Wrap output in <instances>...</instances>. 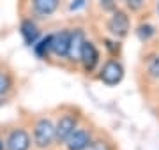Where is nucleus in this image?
<instances>
[{"instance_id": "nucleus-6", "label": "nucleus", "mask_w": 159, "mask_h": 150, "mask_svg": "<svg viewBox=\"0 0 159 150\" xmlns=\"http://www.w3.org/2000/svg\"><path fill=\"white\" fill-rule=\"evenodd\" d=\"M90 143H92L90 133H89L87 129H80L78 127V129L67 138L66 147H67V150H89Z\"/></svg>"}, {"instance_id": "nucleus-15", "label": "nucleus", "mask_w": 159, "mask_h": 150, "mask_svg": "<svg viewBox=\"0 0 159 150\" xmlns=\"http://www.w3.org/2000/svg\"><path fill=\"white\" fill-rule=\"evenodd\" d=\"M147 71H148V76H150V78L159 80V55H156L154 58H150Z\"/></svg>"}, {"instance_id": "nucleus-20", "label": "nucleus", "mask_w": 159, "mask_h": 150, "mask_svg": "<svg viewBox=\"0 0 159 150\" xmlns=\"http://www.w3.org/2000/svg\"><path fill=\"white\" fill-rule=\"evenodd\" d=\"M0 150H4V143L2 141H0Z\"/></svg>"}, {"instance_id": "nucleus-8", "label": "nucleus", "mask_w": 159, "mask_h": 150, "mask_svg": "<svg viewBox=\"0 0 159 150\" xmlns=\"http://www.w3.org/2000/svg\"><path fill=\"white\" fill-rule=\"evenodd\" d=\"M80 62L83 64V67H85L87 73H92V71L96 69V65L99 64V51H97V48L94 46V42L85 41L83 50H81Z\"/></svg>"}, {"instance_id": "nucleus-2", "label": "nucleus", "mask_w": 159, "mask_h": 150, "mask_svg": "<svg viewBox=\"0 0 159 150\" xmlns=\"http://www.w3.org/2000/svg\"><path fill=\"white\" fill-rule=\"evenodd\" d=\"M99 78L108 87L119 85L120 81H122V78H124V67H122V64L119 60H108V62L102 65Z\"/></svg>"}, {"instance_id": "nucleus-5", "label": "nucleus", "mask_w": 159, "mask_h": 150, "mask_svg": "<svg viewBox=\"0 0 159 150\" xmlns=\"http://www.w3.org/2000/svg\"><path fill=\"white\" fill-rule=\"evenodd\" d=\"M7 150H29L30 148V136L25 129H12L6 141Z\"/></svg>"}, {"instance_id": "nucleus-16", "label": "nucleus", "mask_w": 159, "mask_h": 150, "mask_svg": "<svg viewBox=\"0 0 159 150\" xmlns=\"http://www.w3.org/2000/svg\"><path fill=\"white\" fill-rule=\"evenodd\" d=\"M125 4H127L131 11H140L145 6V0H125Z\"/></svg>"}, {"instance_id": "nucleus-4", "label": "nucleus", "mask_w": 159, "mask_h": 150, "mask_svg": "<svg viewBox=\"0 0 159 150\" xmlns=\"http://www.w3.org/2000/svg\"><path fill=\"white\" fill-rule=\"evenodd\" d=\"M108 30L119 39L125 37L127 32H129V16L124 11H119V9L113 11L111 18L108 20Z\"/></svg>"}, {"instance_id": "nucleus-17", "label": "nucleus", "mask_w": 159, "mask_h": 150, "mask_svg": "<svg viewBox=\"0 0 159 150\" xmlns=\"http://www.w3.org/2000/svg\"><path fill=\"white\" fill-rule=\"evenodd\" d=\"M89 150H111V147L106 141H92Z\"/></svg>"}, {"instance_id": "nucleus-13", "label": "nucleus", "mask_w": 159, "mask_h": 150, "mask_svg": "<svg viewBox=\"0 0 159 150\" xmlns=\"http://www.w3.org/2000/svg\"><path fill=\"white\" fill-rule=\"evenodd\" d=\"M154 34H156V29L148 23H142L136 30V35L140 37V41H143V42H147L150 37H154Z\"/></svg>"}, {"instance_id": "nucleus-12", "label": "nucleus", "mask_w": 159, "mask_h": 150, "mask_svg": "<svg viewBox=\"0 0 159 150\" xmlns=\"http://www.w3.org/2000/svg\"><path fill=\"white\" fill-rule=\"evenodd\" d=\"M51 39H53V34H50V35H46V37H43V39H39L34 44V51H35V55H37L39 58L48 57V53L51 51Z\"/></svg>"}, {"instance_id": "nucleus-14", "label": "nucleus", "mask_w": 159, "mask_h": 150, "mask_svg": "<svg viewBox=\"0 0 159 150\" xmlns=\"http://www.w3.org/2000/svg\"><path fill=\"white\" fill-rule=\"evenodd\" d=\"M12 87V78L7 73H0V95H4L11 90Z\"/></svg>"}, {"instance_id": "nucleus-1", "label": "nucleus", "mask_w": 159, "mask_h": 150, "mask_svg": "<svg viewBox=\"0 0 159 150\" xmlns=\"http://www.w3.org/2000/svg\"><path fill=\"white\" fill-rule=\"evenodd\" d=\"M55 139H57L55 124L50 118H39L34 127V145L39 150H44L50 148Z\"/></svg>"}, {"instance_id": "nucleus-9", "label": "nucleus", "mask_w": 159, "mask_h": 150, "mask_svg": "<svg viewBox=\"0 0 159 150\" xmlns=\"http://www.w3.org/2000/svg\"><path fill=\"white\" fill-rule=\"evenodd\" d=\"M83 44H85V34L81 29H76L71 32V42H69V60H74V62H80V57H81V50H83Z\"/></svg>"}, {"instance_id": "nucleus-21", "label": "nucleus", "mask_w": 159, "mask_h": 150, "mask_svg": "<svg viewBox=\"0 0 159 150\" xmlns=\"http://www.w3.org/2000/svg\"><path fill=\"white\" fill-rule=\"evenodd\" d=\"M157 11H159V4H157Z\"/></svg>"}, {"instance_id": "nucleus-7", "label": "nucleus", "mask_w": 159, "mask_h": 150, "mask_svg": "<svg viewBox=\"0 0 159 150\" xmlns=\"http://www.w3.org/2000/svg\"><path fill=\"white\" fill-rule=\"evenodd\" d=\"M69 42H71V30H62L58 34H53L51 39V51L60 58H67Z\"/></svg>"}, {"instance_id": "nucleus-10", "label": "nucleus", "mask_w": 159, "mask_h": 150, "mask_svg": "<svg viewBox=\"0 0 159 150\" xmlns=\"http://www.w3.org/2000/svg\"><path fill=\"white\" fill-rule=\"evenodd\" d=\"M20 30H21V37H23V41H25V44H29V46H34L41 37L39 29H37V25H35L32 20H25L21 23V29Z\"/></svg>"}, {"instance_id": "nucleus-18", "label": "nucleus", "mask_w": 159, "mask_h": 150, "mask_svg": "<svg viewBox=\"0 0 159 150\" xmlns=\"http://www.w3.org/2000/svg\"><path fill=\"white\" fill-rule=\"evenodd\" d=\"M101 7L104 11L113 12V11H117V2L115 0H101Z\"/></svg>"}, {"instance_id": "nucleus-3", "label": "nucleus", "mask_w": 159, "mask_h": 150, "mask_svg": "<svg viewBox=\"0 0 159 150\" xmlns=\"http://www.w3.org/2000/svg\"><path fill=\"white\" fill-rule=\"evenodd\" d=\"M78 129V118L71 113H66V115L60 117V120L57 122L55 126V131H57V141L58 143H66L67 138Z\"/></svg>"}, {"instance_id": "nucleus-11", "label": "nucleus", "mask_w": 159, "mask_h": 150, "mask_svg": "<svg viewBox=\"0 0 159 150\" xmlns=\"http://www.w3.org/2000/svg\"><path fill=\"white\" fill-rule=\"evenodd\" d=\"M34 11L41 16H51L53 12L57 11L58 7V0H32Z\"/></svg>"}, {"instance_id": "nucleus-19", "label": "nucleus", "mask_w": 159, "mask_h": 150, "mask_svg": "<svg viewBox=\"0 0 159 150\" xmlns=\"http://www.w3.org/2000/svg\"><path fill=\"white\" fill-rule=\"evenodd\" d=\"M87 0H73L71 6H69V11H80L81 7H85Z\"/></svg>"}, {"instance_id": "nucleus-22", "label": "nucleus", "mask_w": 159, "mask_h": 150, "mask_svg": "<svg viewBox=\"0 0 159 150\" xmlns=\"http://www.w3.org/2000/svg\"><path fill=\"white\" fill-rule=\"evenodd\" d=\"M124 2H125V0H124Z\"/></svg>"}]
</instances>
